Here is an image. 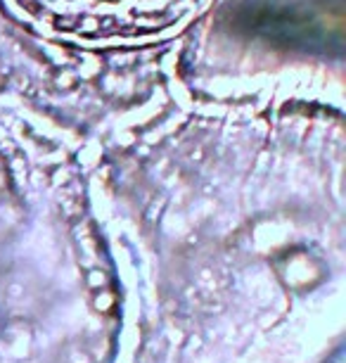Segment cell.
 Instances as JSON below:
<instances>
[{"label":"cell","mask_w":346,"mask_h":363,"mask_svg":"<svg viewBox=\"0 0 346 363\" xmlns=\"http://www.w3.org/2000/svg\"><path fill=\"white\" fill-rule=\"evenodd\" d=\"M50 34L88 41H135L180 29L204 0H10Z\"/></svg>","instance_id":"cell-1"}]
</instances>
